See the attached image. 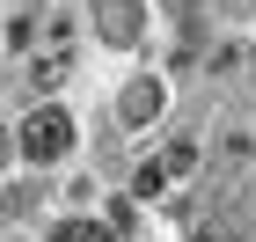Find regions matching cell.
I'll list each match as a JSON object with an SVG mask.
<instances>
[{
	"label": "cell",
	"instance_id": "obj_1",
	"mask_svg": "<svg viewBox=\"0 0 256 242\" xmlns=\"http://www.w3.org/2000/svg\"><path fill=\"white\" fill-rule=\"evenodd\" d=\"M66 147H74V118H66V110H52V103H44V110H30V125H22V154H30V161H59Z\"/></svg>",
	"mask_w": 256,
	"mask_h": 242
},
{
	"label": "cell",
	"instance_id": "obj_2",
	"mask_svg": "<svg viewBox=\"0 0 256 242\" xmlns=\"http://www.w3.org/2000/svg\"><path fill=\"white\" fill-rule=\"evenodd\" d=\"M118 110H124V125H146V118H154V110H161V81H132Z\"/></svg>",
	"mask_w": 256,
	"mask_h": 242
},
{
	"label": "cell",
	"instance_id": "obj_3",
	"mask_svg": "<svg viewBox=\"0 0 256 242\" xmlns=\"http://www.w3.org/2000/svg\"><path fill=\"white\" fill-rule=\"evenodd\" d=\"M52 242H110V227H102V220H66Z\"/></svg>",
	"mask_w": 256,
	"mask_h": 242
},
{
	"label": "cell",
	"instance_id": "obj_4",
	"mask_svg": "<svg viewBox=\"0 0 256 242\" xmlns=\"http://www.w3.org/2000/svg\"><path fill=\"white\" fill-rule=\"evenodd\" d=\"M59 74H66V52H44V59H37V88H52Z\"/></svg>",
	"mask_w": 256,
	"mask_h": 242
},
{
	"label": "cell",
	"instance_id": "obj_5",
	"mask_svg": "<svg viewBox=\"0 0 256 242\" xmlns=\"http://www.w3.org/2000/svg\"><path fill=\"white\" fill-rule=\"evenodd\" d=\"M198 242H234V235H205V227H198Z\"/></svg>",
	"mask_w": 256,
	"mask_h": 242
}]
</instances>
